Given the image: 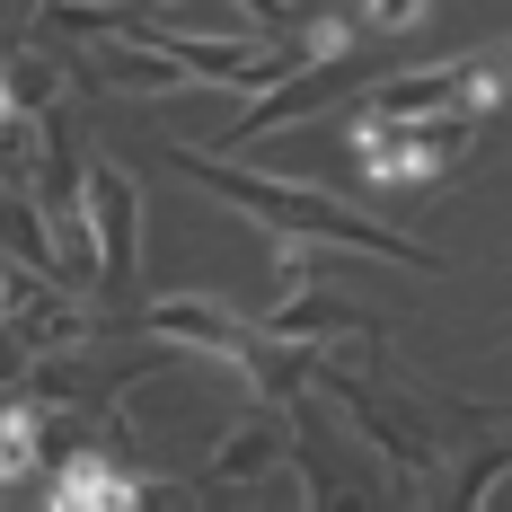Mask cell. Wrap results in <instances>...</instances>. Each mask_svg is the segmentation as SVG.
Instances as JSON below:
<instances>
[{
	"instance_id": "6da1fadb",
	"label": "cell",
	"mask_w": 512,
	"mask_h": 512,
	"mask_svg": "<svg viewBox=\"0 0 512 512\" xmlns=\"http://www.w3.org/2000/svg\"><path fill=\"white\" fill-rule=\"evenodd\" d=\"M177 177H195L204 195H221V204L256 212L265 230H301V239H318V248L389 256V265H415V274H451L433 248L398 239L389 221H362L354 204H336V195H318V186H292V177H256V168H230V159H212V151H177Z\"/></svg>"
},
{
	"instance_id": "7a4b0ae2",
	"label": "cell",
	"mask_w": 512,
	"mask_h": 512,
	"mask_svg": "<svg viewBox=\"0 0 512 512\" xmlns=\"http://www.w3.org/2000/svg\"><path fill=\"white\" fill-rule=\"evenodd\" d=\"M345 142H354L362 177L380 195H415V186H433L477 142V115H354Z\"/></svg>"
},
{
	"instance_id": "3957f363",
	"label": "cell",
	"mask_w": 512,
	"mask_h": 512,
	"mask_svg": "<svg viewBox=\"0 0 512 512\" xmlns=\"http://www.w3.org/2000/svg\"><path fill=\"white\" fill-rule=\"evenodd\" d=\"M389 62L371 45H354V53H336V62H301L292 80H274V89H256V106L221 133L230 151H248V142H265V133H283V124H301V115H318V106H336V98H354L362 80H380Z\"/></svg>"
},
{
	"instance_id": "277c9868",
	"label": "cell",
	"mask_w": 512,
	"mask_h": 512,
	"mask_svg": "<svg viewBox=\"0 0 512 512\" xmlns=\"http://www.w3.org/2000/svg\"><path fill=\"white\" fill-rule=\"evenodd\" d=\"M142 336H168V345H186V354H221V362H239V371H256V354L274 345L265 327H248L230 301H212V292H177V301H159L133 318Z\"/></svg>"
},
{
	"instance_id": "5b68a950",
	"label": "cell",
	"mask_w": 512,
	"mask_h": 512,
	"mask_svg": "<svg viewBox=\"0 0 512 512\" xmlns=\"http://www.w3.org/2000/svg\"><path fill=\"white\" fill-rule=\"evenodd\" d=\"M318 389H327L336 407L354 415L362 442H380V451H389V468H398L407 486H433V442H424V424H407V415L389 407V398H380L362 371H336V362H318Z\"/></svg>"
},
{
	"instance_id": "8992f818",
	"label": "cell",
	"mask_w": 512,
	"mask_h": 512,
	"mask_svg": "<svg viewBox=\"0 0 512 512\" xmlns=\"http://www.w3.org/2000/svg\"><path fill=\"white\" fill-rule=\"evenodd\" d=\"M89 230H98V283L133 292V274H142V186L115 159H89Z\"/></svg>"
},
{
	"instance_id": "52a82bcc",
	"label": "cell",
	"mask_w": 512,
	"mask_h": 512,
	"mask_svg": "<svg viewBox=\"0 0 512 512\" xmlns=\"http://www.w3.org/2000/svg\"><path fill=\"white\" fill-rule=\"evenodd\" d=\"M9 327H18V345H36V354L89 345V318H80V301H71V283L18 265V256H9Z\"/></svg>"
},
{
	"instance_id": "ba28073f",
	"label": "cell",
	"mask_w": 512,
	"mask_h": 512,
	"mask_svg": "<svg viewBox=\"0 0 512 512\" xmlns=\"http://www.w3.org/2000/svg\"><path fill=\"white\" fill-rule=\"evenodd\" d=\"M265 327H274L283 345H371V336H380V318H371L362 301H345V292H318V283H309V292H292V301L274 309Z\"/></svg>"
},
{
	"instance_id": "9c48e42d",
	"label": "cell",
	"mask_w": 512,
	"mask_h": 512,
	"mask_svg": "<svg viewBox=\"0 0 512 512\" xmlns=\"http://www.w3.org/2000/svg\"><path fill=\"white\" fill-rule=\"evenodd\" d=\"M283 460H292V415L274 407V398H256V415H239V433L204 460V486H230V477L248 486V477H265V468H283Z\"/></svg>"
},
{
	"instance_id": "30bf717a",
	"label": "cell",
	"mask_w": 512,
	"mask_h": 512,
	"mask_svg": "<svg viewBox=\"0 0 512 512\" xmlns=\"http://www.w3.org/2000/svg\"><path fill=\"white\" fill-rule=\"evenodd\" d=\"M53 504H142V486L106 451H71V460L53 468Z\"/></svg>"
},
{
	"instance_id": "8fae6325",
	"label": "cell",
	"mask_w": 512,
	"mask_h": 512,
	"mask_svg": "<svg viewBox=\"0 0 512 512\" xmlns=\"http://www.w3.org/2000/svg\"><path fill=\"white\" fill-rule=\"evenodd\" d=\"M62 71H71V53H53V45H27L9 53V115H53V89H62Z\"/></svg>"
},
{
	"instance_id": "7c38bea8",
	"label": "cell",
	"mask_w": 512,
	"mask_h": 512,
	"mask_svg": "<svg viewBox=\"0 0 512 512\" xmlns=\"http://www.w3.org/2000/svg\"><path fill=\"white\" fill-rule=\"evenodd\" d=\"M354 18H362V36H380V45H389V36H415V27L433 18V0H362Z\"/></svg>"
},
{
	"instance_id": "4fadbf2b",
	"label": "cell",
	"mask_w": 512,
	"mask_h": 512,
	"mask_svg": "<svg viewBox=\"0 0 512 512\" xmlns=\"http://www.w3.org/2000/svg\"><path fill=\"white\" fill-rule=\"evenodd\" d=\"M239 9H248V18H256V27H265V36H292V27H301V18H309L301 0H239Z\"/></svg>"
}]
</instances>
